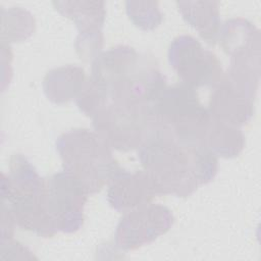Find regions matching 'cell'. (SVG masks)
<instances>
[{"mask_svg":"<svg viewBox=\"0 0 261 261\" xmlns=\"http://www.w3.org/2000/svg\"><path fill=\"white\" fill-rule=\"evenodd\" d=\"M207 109L212 119L240 128L252 118L254 101L240 92L224 75L213 87Z\"/></svg>","mask_w":261,"mask_h":261,"instance_id":"cell-10","label":"cell"},{"mask_svg":"<svg viewBox=\"0 0 261 261\" xmlns=\"http://www.w3.org/2000/svg\"><path fill=\"white\" fill-rule=\"evenodd\" d=\"M182 18L193 27L201 38L210 45L217 43L220 30L218 2L215 1H177Z\"/></svg>","mask_w":261,"mask_h":261,"instance_id":"cell-12","label":"cell"},{"mask_svg":"<svg viewBox=\"0 0 261 261\" xmlns=\"http://www.w3.org/2000/svg\"><path fill=\"white\" fill-rule=\"evenodd\" d=\"M217 42L230 57L260 49L259 30L254 23L243 17L230 18L220 25Z\"/></svg>","mask_w":261,"mask_h":261,"instance_id":"cell-13","label":"cell"},{"mask_svg":"<svg viewBox=\"0 0 261 261\" xmlns=\"http://www.w3.org/2000/svg\"><path fill=\"white\" fill-rule=\"evenodd\" d=\"M173 221L167 207L154 203L142 205L123 213L115 229L114 243L124 252L137 250L166 233Z\"/></svg>","mask_w":261,"mask_h":261,"instance_id":"cell-7","label":"cell"},{"mask_svg":"<svg viewBox=\"0 0 261 261\" xmlns=\"http://www.w3.org/2000/svg\"><path fill=\"white\" fill-rule=\"evenodd\" d=\"M204 145L217 157L233 158L245 147V136L239 127L211 118Z\"/></svg>","mask_w":261,"mask_h":261,"instance_id":"cell-15","label":"cell"},{"mask_svg":"<svg viewBox=\"0 0 261 261\" xmlns=\"http://www.w3.org/2000/svg\"><path fill=\"white\" fill-rule=\"evenodd\" d=\"M93 127L111 149H139L155 125L151 111L109 102L93 117Z\"/></svg>","mask_w":261,"mask_h":261,"instance_id":"cell-4","label":"cell"},{"mask_svg":"<svg viewBox=\"0 0 261 261\" xmlns=\"http://www.w3.org/2000/svg\"><path fill=\"white\" fill-rule=\"evenodd\" d=\"M156 196L157 189L144 170L132 173L123 169L108 184L107 199L110 206L123 213L151 203Z\"/></svg>","mask_w":261,"mask_h":261,"instance_id":"cell-9","label":"cell"},{"mask_svg":"<svg viewBox=\"0 0 261 261\" xmlns=\"http://www.w3.org/2000/svg\"><path fill=\"white\" fill-rule=\"evenodd\" d=\"M89 195L85 185L64 169L45 178V207L57 232L72 233L83 226Z\"/></svg>","mask_w":261,"mask_h":261,"instance_id":"cell-5","label":"cell"},{"mask_svg":"<svg viewBox=\"0 0 261 261\" xmlns=\"http://www.w3.org/2000/svg\"><path fill=\"white\" fill-rule=\"evenodd\" d=\"M62 15L70 18L80 32L101 30L106 10L103 1H53Z\"/></svg>","mask_w":261,"mask_h":261,"instance_id":"cell-14","label":"cell"},{"mask_svg":"<svg viewBox=\"0 0 261 261\" xmlns=\"http://www.w3.org/2000/svg\"><path fill=\"white\" fill-rule=\"evenodd\" d=\"M55 146L63 169L76 176L90 195L108 186L124 169L95 130L70 129L57 138Z\"/></svg>","mask_w":261,"mask_h":261,"instance_id":"cell-2","label":"cell"},{"mask_svg":"<svg viewBox=\"0 0 261 261\" xmlns=\"http://www.w3.org/2000/svg\"><path fill=\"white\" fill-rule=\"evenodd\" d=\"M104 37L101 30L80 32L75 39V50L83 61H93L101 52Z\"/></svg>","mask_w":261,"mask_h":261,"instance_id":"cell-18","label":"cell"},{"mask_svg":"<svg viewBox=\"0 0 261 261\" xmlns=\"http://www.w3.org/2000/svg\"><path fill=\"white\" fill-rule=\"evenodd\" d=\"M2 33L1 40L3 43L21 42L35 31L36 21L34 15L21 7L2 8Z\"/></svg>","mask_w":261,"mask_h":261,"instance_id":"cell-16","label":"cell"},{"mask_svg":"<svg viewBox=\"0 0 261 261\" xmlns=\"http://www.w3.org/2000/svg\"><path fill=\"white\" fill-rule=\"evenodd\" d=\"M83 67L67 64L49 70L43 80L46 97L55 104H64L75 100L87 82Z\"/></svg>","mask_w":261,"mask_h":261,"instance_id":"cell-11","label":"cell"},{"mask_svg":"<svg viewBox=\"0 0 261 261\" xmlns=\"http://www.w3.org/2000/svg\"><path fill=\"white\" fill-rule=\"evenodd\" d=\"M2 259H36L33 252L13 238L1 239Z\"/></svg>","mask_w":261,"mask_h":261,"instance_id":"cell-19","label":"cell"},{"mask_svg":"<svg viewBox=\"0 0 261 261\" xmlns=\"http://www.w3.org/2000/svg\"><path fill=\"white\" fill-rule=\"evenodd\" d=\"M168 62L181 83L195 89L214 87L224 77L217 56L194 37H176L168 47Z\"/></svg>","mask_w":261,"mask_h":261,"instance_id":"cell-6","label":"cell"},{"mask_svg":"<svg viewBox=\"0 0 261 261\" xmlns=\"http://www.w3.org/2000/svg\"><path fill=\"white\" fill-rule=\"evenodd\" d=\"M138 155L158 195L188 197L210 182L215 171L214 159L203 146L180 144L159 125L151 128Z\"/></svg>","mask_w":261,"mask_h":261,"instance_id":"cell-1","label":"cell"},{"mask_svg":"<svg viewBox=\"0 0 261 261\" xmlns=\"http://www.w3.org/2000/svg\"><path fill=\"white\" fill-rule=\"evenodd\" d=\"M154 121L180 144L204 145L211 116L196 89L179 83L164 89L154 107Z\"/></svg>","mask_w":261,"mask_h":261,"instance_id":"cell-3","label":"cell"},{"mask_svg":"<svg viewBox=\"0 0 261 261\" xmlns=\"http://www.w3.org/2000/svg\"><path fill=\"white\" fill-rule=\"evenodd\" d=\"M145 57L126 45H117L101 52L93 61L90 79L106 92L134 75Z\"/></svg>","mask_w":261,"mask_h":261,"instance_id":"cell-8","label":"cell"},{"mask_svg":"<svg viewBox=\"0 0 261 261\" xmlns=\"http://www.w3.org/2000/svg\"><path fill=\"white\" fill-rule=\"evenodd\" d=\"M125 10L133 23L141 30L151 31L162 22V12L157 1H126Z\"/></svg>","mask_w":261,"mask_h":261,"instance_id":"cell-17","label":"cell"}]
</instances>
